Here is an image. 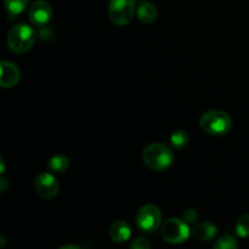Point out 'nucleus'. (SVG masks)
I'll return each instance as SVG.
<instances>
[{
	"instance_id": "obj_1",
	"label": "nucleus",
	"mask_w": 249,
	"mask_h": 249,
	"mask_svg": "<svg viewBox=\"0 0 249 249\" xmlns=\"http://www.w3.org/2000/svg\"><path fill=\"white\" fill-rule=\"evenodd\" d=\"M142 160L150 169L163 172L174 162V152L164 143H151L143 150Z\"/></svg>"
},
{
	"instance_id": "obj_2",
	"label": "nucleus",
	"mask_w": 249,
	"mask_h": 249,
	"mask_svg": "<svg viewBox=\"0 0 249 249\" xmlns=\"http://www.w3.org/2000/svg\"><path fill=\"white\" fill-rule=\"evenodd\" d=\"M36 39V32L33 27L26 23H19L12 27L7 33L6 43L10 50L15 53H27L33 46Z\"/></svg>"
},
{
	"instance_id": "obj_3",
	"label": "nucleus",
	"mask_w": 249,
	"mask_h": 249,
	"mask_svg": "<svg viewBox=\"0 0 249 249\" xmlns=\"http://www.w3.org/2000/svg\"><path fill=\"white\" fill-rule=\"evenodd\" d=\"M199 126L209 135H224L229 133L232 126V119L226 112L213 109L202 114Z\"/></svg>"
},
{
	"instance_id": "obj_4",
	"label": "nucleus",
	"mask_w": 249,
	"mask_h": 249,
	"mask_svg": "<svg viewBox=\"0 0 249 249\" xmlns=\"http://www.w3.org/2000/svg\"><path fill=\"white\" fill-rule=\"evenodd\" d=\"M190 233L191 231H190L189 224L181 219H168L160 228V235L163 240L173 245H179L187 241Z\"/></svg>"
},
{
	"instance_id": "obj_5",
	"label": "nucleus",
	"mask_w": 249,
	"mask_h": 249,
	"mask_svg": "<svg viewBox=\"0 0 249 249\" xmlns=\"http://www.w3.org/2000/svg\"><path fill=\"white\" fill-rule=\"evenodd\" d=\"M136 0H111L108 15L117 26H125L133 19L136 10Z\"/></svg>"
},
{
	"instance_id": "obj_6",
	"label": "nucleus",
	"mask_w": 249,
	"mask_h": 249,
	"mask_svg": "<svg viewBox=\"0 0 249 249\" xmlns=\"http://www.w3.org/2000/svg\"><path fill=\"white\" fill-rule=\"evenodd\" d=\"M162 223V212L153 204H146L136 214V225L146 233H153Z\"/></svg>"
},
{
	"instance_id": "obj_7",
	"label": "nucleus",
	"mask_w": 249,
	"mask_h": 249,
	"mask_svg": "<svg viewBox=\"0 0 249 249\" xmlns=\"http://www.w3.org/2000/svg\"><path fill=\"white\" fill-rule=\"evenodd\" d=\"M36 190L41 198L51 199L58 194L60 185L53 174L44 172L36 178Z\"/></svg>"
},
{
	"instance_id": "obj_8",
	"label": "nucleus",
	"mask_w": 249,
	"mask_h": 249,
	"mask_svg": "<svg viewBox=\"0 0 249 249\" xmlns=\"http://www.w3.org/2000/svg\"><path fill=\"white\" fill-rule=\"evenodd\" d=\"M51 16H53V9H51V5L45 0H36L29 7L28 18L34 26H46L50 22Z\"/></svg>"
},
{
	"instance_id": "obj_9",
	"label": "nucleus",
	"mask_w": 249,
	"mask_h": 249,
	"mask_svg": "<svg viewBox=\"0 0 249 249\" xmlns=\"http://www.w3.org/2000/svg\"><path fill=\"white\" fill-rule=\"evenodd\" d=\"M0 67H1L0 85L2 88L15 87L21 78V72H19L18 67L12 62H7V61H1Z\"/></svg>"
},
{
	"instance_id": "obj_10",
	"label": "nucleus",
	"mask_w": 249,
	"mask_h": 249,
	"mask_svg": "<svg viewBox=\"0 0 249 249\" xmlns=\"http://www.w3.org/2000/svg\"><path fill=\"white\" fill-rule=\"evenodd\" d=\"M131 229L124 220H117L109 228V237L116 243H124L130 238Z\"/></svg>"
},
{
	"instance_id": "obj_11",
	"label": "nucleus",
	"mask_w": 249,
	"mask_h": 249,
	"mask_svg": "<svg viewBox=\"0 0 249 249\" xmlns=\"http://www.w3.org/2000/svg\"><path fill=\"white\" fill-rule=\"evenodd\" d=\"M216 226L209 221L197 224L192 230V236L198 241H211L216 236Z\"/></svg>"
},
{
	"instance_id": "obj_12",
	"label": "nucleus",
	"mask_w": 249,
	"mask_h": 249,
	"mask_svg": "<svg viewBox=\"0 0 249 249\" xmlns=\"http://www.w3.org/2000/svg\"><path fill=\"white\" fill-rule=\"evenodd\" d=\"M136 14H138L139 19L143 23H152L157 18V9L153 4L150 1H141L139 4L138 9H136Z\"/></svg>"
},
{
	"instance_id": "obj_13",
	"label": "nucleus",
	"mask_w": 249,
	"mask_h": 249,
	"mask_svg": "<svg viewBox=\"0 0 249 249\" xmlns=\"http://www.w3.org/2000/svg\"><path fill=\"white\" fill-rule=\"evenodd\" d=\"M29 0H4L5 7L7 11V18L10 21L16 19L17 15L21 14L27 6H28Z\"/></svg>"
},
{
	"instance_id": "obj_14",
	"label": "nucleus",
	"mask_w": 249,
	"mask_h": 249,
	"mask_svg": "<svg viewBox=\"0 0 249 249\" xmlns=\"http://www.w3.org/2000/svg\"><path fill=\"white\" fill-rule=\"evenodd\" d=\"M68 165H70V160H68V158L63 155L53 156V157H51L48 162L49 169L56 173L66 172Z\"/></svg>"
},
{
	"instance_id": "obj_15",
	"label": "nucleus",
	"mask_w": 249,
	"mask_h": 249,
	"mask_svg": "<svg viewBox=\"0 0 249 249\" xmlns=\"http://www.w3.org/2000/svg\"><path fill=\"white\" fill-rule=\"evenodd\" d=\"M190 142V138L186 131L177 130L170 135V143L177 150H182L186 147Z\"/></svg>"
},
{
	"instance_id": "obj_16",
	"label": "nucleus",
	"mask_w": 249,
	"mask_h": 249,
	"mask_svg": "<svg viewBox=\"0 0 249 249\" xmlns=\"http://www.w3.org/2000/svg\"><path fill=\"white\" fill-rule=\"evenodd\" d=\"M238 247V243L236 240L231 236L225 235L223 237L219 238L215 243L213 245L214 249H236Z\"/></svg>"
},
{
	"instance_id": "obj_17",
	"label": "nucleus",
	"mask_w": 249,
	"mask_h": 249,
	"mask_svg": "<svg viewBox=\"0 0 249 249\" xmlns=\"http://www.w3.org/2000/svg\"><path fill=\"white\" fill-rule=\"evenodd\" d=\"M236 233L240 237H248L249 236V214L242 215L236 223Z\"/></svg>"
},
{
	"instance_id": "obj_18",
	"label": "nucleus",
	"mask_w": 249,
	"mask_h": 249,
	"mask_svg": "<svg viewBox=\"0 0 249 249\" xmlns=\"http://www.w3.org/2000/svg\"><path fill=\"white\" fill-rule=\"evenodd\" d=\"M182 216H184V220L186 221L187 224H195L197 220H198V213H197L196 209H186V211L182 213Z\"/></svg>"
},
{
	"instance_id": "obj_19",
	"label": "nucleus",
	"mask_w": 249,
	"mask_h": 249,
	"mask_svg": "<svg viewBox=\"0 0 249 249\" xmlns=\"http://www.w3.org/2000/svg\"><path fill=\"white\" fill-rule=\"evenodd\" d=\"M130 247L134 249H150L151 243L148 242L147 240H145V238H136V240H134V242L131 243Z\"/></svg>"
},
{
	"instance_id": "obj_20",
	"label": "nucleus",
	"mask_w": 249,
	"mask_h": 249,
	"mask_svg": "<svg viewBox=\"0 0 249 249\" xmlns=\"http://www.w3.org/2000/svg\"><path fill=\"white\" fill-rule=\"evenodd\" d=\"M10 187V182L7 181L6 179H5V178H1V179H0V191L2 192V194H4L5 191H6L7 189H9Z\"/></svg>"
},
{
	"instance_id": "obj_21",
	"label": "nucleus",
	"mask_w": 249,
	"mask_h": 249,
	"mask_svg": "<svg viewBox=\"0 0 249 249\" xmlns=\"http://www.w3.org/2000/svg\"><path fill=\"white\" fill-rule=\"evenodd\" d=\"M0 165H1V172H0V173H1V174H4V173H5V164H4V160H2V158L0 160Z\"/></svg>"
},
{
	"instance_id": "obj_22",
	"label": "nucleus",
	"mask_w": 249,
	"mask_h": 249,
	"mask_svg": "<svg viewBox=\"0 0 249 249\" xmlns=\"http://www.w3.org/2000/svg\"><path fill=\"white\" fill-rule=\"evenodd\" d=\"M1 245H0V247H4V245H5V238H4V236H1Z\"/></svg>"
}]
</instances>
